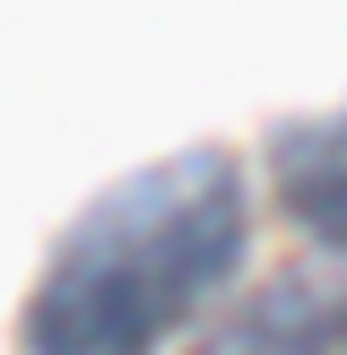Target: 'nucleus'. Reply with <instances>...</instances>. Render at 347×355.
<instances>
[{"label": "nucleus", "instance_id": "nucleus-2", "mask_svg": "<svg viewBox=\"0 0 347 355\" xmlns=\"http://www.w3.org/2000/svg\"><path fill=\"white\" fill-rule=\"evenodd\" d=\"M200 355H347V269H287L208 329Z\"/></svg>", "mask_w": 347, "mask_h": 355}, {"label": "nucleus", "instance_id": "nucleus-1", "mask_svg": "<svg viewBox=\"0 0 347 355\" xmlns=\"http://www.w3.org/2000/svg\"><path fill=\"white\" fill-rule=\"evenodd\" d=\"M252 191L217 148H183L113 182L26 295V355H156L243 269Z\"/></svg>", "mask_w": 347, "mask_h": 355}, {"label": "nucleus", "instance_id": "nucleus-3", "mask_svg": "<svg viewBox=\"0 0 347 355\" xmlns=\"http://www.w3.org/2000/svg\"><path fill=\"white\" fill-rule=\"evenodd\" d=\"M278 200L312 243L347 252V104L278 139Z\"/></svg>", "mask_w": 347, "mask_h": 355}]
</instances>
